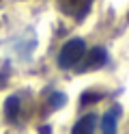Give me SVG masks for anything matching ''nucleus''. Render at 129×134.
<instances>
[{
	"instance_id": "nucleus-1",
	"label": "nucleus",
	"mask_w": 129,
	"mask_h": 134,
	"mask_svg": "<svg viewBox=\"0 0 129 134\" xmlns=\"http://www.w3.org/2000/svg\"><path fill=\"white\" fill-rule=\"evenodd\" d=\"M84 54H86V43L82 39H71V41H67V43L63 46V50H60L58 65L63 67V69H71V67L80 65Z\"/></svg>"
},
{
	"instance_id": "nucleus-2",
	"label": "nucleus",
	"mask_w": 129,
	"mask_h": 134,
	"mask_svg": "<svg viewBox=\"0 0 129 134\" xmlns=\"http://www.w3.org/2000/svg\"><path fill=\"white\" fill-rule=\"evenodd\" d=\"M82 61H84V63L80 65V71L97 69V67H101V65L108 63V54H106V50H103V48H93L88 54H84Z\"/></svg>"
},
{
	"instance_id": "nucleus-3",
	"label": "nucleus",
	"mask_w": 129,
	"mask_h": 134,
	"mask_svg": "<svg viewBox=\"0 0 129 134\" xmlns=\"http://www.w3.org/2000/svg\"><path fill=\"white\" fill-rule=\"evenodd\" d=\"M93 0H60V9H63L67 15H73V18L82 20L90 9Z\"/></svg>"
},
{
	"instance_id": "nucleus-4",
	"label": "nucleus",
	"mask_w": 129,
	"mask_h": 134,
	"mask_svg": "<svg viewBox=\"0 0 129 134\" xmlns=\"http://www.w3.org/2000/svg\"><path fill=\"white\" fill-rule=\"evenodd\" d=\"M95 128H97V117L95 115H86L80 121L73 125L71 134H95Z\"/></svg>"
},
{
	"instance_id": "nucleus-5",
	"label": "nucleus",
	"mask_w": 129,
	"mask_h": 134,
	"mask_svg": "<svg viewBox=\"0 0 129 134\" xmlns=\"http://www.w3.org/2000/svg\"><path fill=\"white\" fill-rule=\"evenodd\" d=\"M116 121H118V108H112L103 117V134H116Z\"/></svg>"
},
{
	"instance_id": "nucleus-6",
	"label": "nucleus",
	"mask_w": 129,
	"mask_h": 134,
	"mask_svg": "<svg viewBox=\"0 0 129 134\" xmlns=\"http://www.w3.org/2000/svg\"><path fill=\"white\" fill-rule=\"evenodd\" d=\"M17 117H20V97L13 95V97L7 99V119L17 121Z\"/></svg>"
},
{
	"instance_id": "nucleus-7",
	"label": "nucleus",
	"mask_w": 129,
	"mask_h": 134,
	"mask_svg": "<svg viewBox=\"0 0 129 134\" xmlns=\"http://www.w3.org/2000/svg\"><path fill=\"white\" fill-rule=\"evenodd\" d=\"M50 102H52V106L56 108V106H60V104H65V95H60V93H54Z\"/></svg>"
}]
</instances>
